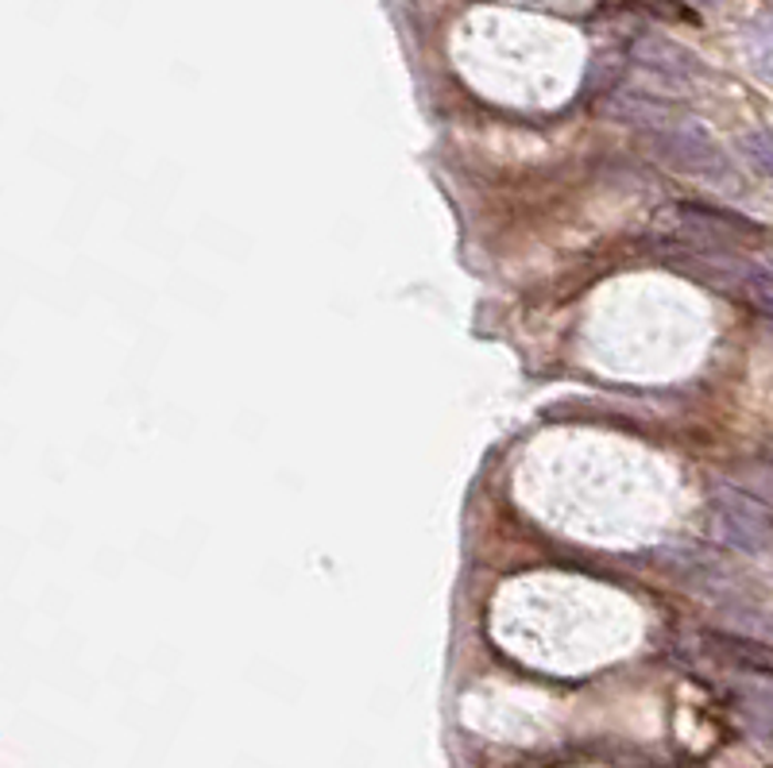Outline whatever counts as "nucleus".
I'll list each match as a JSON object with an SVG mask.
<instances>
[{
	"mask_svg": "<svg viewBox=\"0 0 773 768\" xmlns=\"http://www.w3.org/2000/svg\"><path fill=\"white\" fill-rule=\"evenodd\" d=\"M646 144H650V151L658 155L669 170L700 175V178L728 175V159H723V151L708 139L704 128H697V124H677V128L654 131Z\"/></svg>",
	"mask_w": 773,
	"mask_h": 768,
	"instance_id": "nucleus-1",
	"label": "nucleus"
},
{
	"mask_svg": "<svg viewBox=\"0 0 773 768\" xmlns=\"http://www.w3.org/2000/svg\"><path fill=\"white\" fill-rule=\"evenodd\" d=\"M630 59L643 70H650V74L666 77V82H673V85H685L700 74L697 54L666 35H638L635 43H630Z\"/></svg>",
	"mask_w": 773,
	"mask_h": 768,
	"instance_id": "nucleus-2",
	"label": "nucleus"
},
{
	"mask_svg": "<svg viewBox=\"0 0 773 768\" xmlns=\"http://www.w3.org/2000/svg\"><path fill=\"white\" fill-rule=\"evenodd\" d=\"M715 529L728 545L746 548V553H759L770 537V517L743 495H723L715 498Z\"/></svg>",
	"mask_w": 773,
	"mask_h": 768,
	"instance_id": "nucleus-3",
	"label": "nucleus"
},
{
	"mask_svg": "<svg viewBox=\"0 0 773 768\" xmlns=\"http://www.w3.org/2000/svg\"><path fill=\"white\" fill-rule=\"evenodd\" d=\"M604 116L627 124V128L650 131V136L654 131L677 128V108L658 97H646V93H615V97L604 101Z\"/></svg>",
	"mask_w": 773,
	"mask_h": 768,
	"instance_id": "nucleus-4",
	"label": "nucleus"
},
{
	"mask_svg": "<svg viewBox=\"0 0 773 768\" xmlns=\"http://www.w3.org/2000/svg\"><path fill=\"white\" fill-rule=\"evenodd\" d=\"M708 649L723 661L739 664L746 672H762V676H773V645H762L754 638H735V633H708Z\"/></svg>",
	"mask_w": 773,
	"mask_h": 768,
	"instance_id": "nucleus-5",
	"label": "nucleus"
},
{
	"mask_svg": "<svg viewBox=\"0 0 773 768\" xmlns=\"http://www.w3.org/2000/svg\"><path fill=\"white\" fill-rule=\"evenodd\" d=\"M739 151L746 155V162H751L754 170H762V175H773V131L770 128L746 131V136L739 139Z\"/></svg>",
	"mask_w": 773,
	"mask_h": 768,
	"instance_id": "nucleus-6",
	"label": "nucleus"
},
{
	"mask_svg": "<svg viewBox=\"0 0 773 768\" xmlns=\"http://www.w3.org/2000/svg\"><path fill=\"white\" fill-rule=\"evenodd\" d=\"M743 290L762 313H770V317H773V271H770V266H751V271H746V278H743Z\"/></svg>",
	"mask_w": 773,
	"mask_h": 768,
	"instance_id": "nucleus-7",
	"label": "nucleus"
},
{
	"mask_svg": "<svg viewBox=\"0 0 773 768\" xmlns=\"http://www.w3.org/2000/svg\"><path fill=\"white\" fill-rule=\"evenodd\" d=\"M643 4H650L658 15H669V20H689V12H685L677 0H643Z\"/></svg>",
	"mask_w": 773,
	"mask_h": 768,
	"instance_id": "nucleus-8",
	"label": "nucleus"
},
{
	"mask_svg": "<svg viewBox=\"0 0 773 768\" xmlns=\"http://www.w3.org/2000/svg\"><path fill=\"white\" fill-rule=\"evenodd\" d=\"M700 4H723V0H700Z\"/></svg>",
	"mask_w": 773,
	"mask_h": 768,
	"instance_id": "nucleus-9",
	"label": "nucleus"
},
{
	"mask_svg": "<svg viewBox=\"0 0 773 768\" xmlns=\"http://www.w3.org/2000/svg\"><path fill=\"white\" fill-rule=\"evenodd\" d=\"M770 271H773V255H770Z\"/></svg>",
	"mask_w": 773,
	"mask_h": 768,
	"instance_id": "nucleus-10",
	"label": "nucleus"
}]
</instances>
